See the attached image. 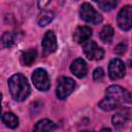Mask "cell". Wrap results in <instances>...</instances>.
Here are the masks:
<instances>
[{
	"instance_id": "cell-16",
	"label": "cell",
	"mask_w": 132,
	"mask_h": 132,
	"mask_svg": "<svg viewBox=\"0 0 132 132\" xmlns=\"http://www.w3.org/2000/svg\"><path fill=\"white\" fill-rule=\"evenodd\" d=\"M2 121H3V123L8 128H11V129H14V128H16L19 126V119L12 112H6V113H4L2 116Z\"/></svg>"
},
{
	"instance_id": "cell-22",
	"label": "cell",
	"mask_w": 132,
	"mask_h": 132,
	"mask_svg": "<svg viewBox=\"0 0 132 132\" xmlns=\"http://www.w3.org/2000/svg\"><path fill=\"white\" fill-rule=\"evenodd\" d=\"M104 77V71L101 67H97L93 72V78L96 81H101Z\"/></svg>"
},
{
	"instance_id": "cell-10",
	"label": "cell",
	"mask_w": 132,
	"mask_h": 132,
	"mask_svg": "<svg viewBox=\"0 0 132 132\" xmlns=\"http://www.w3.org/2000/svg\"><path fill=\"white\" fill-rule=\"evenodd\" d=\"M70 71L78 78H82L87 75V72H88L87 63L85 62L84 59L77 58L74 61H72V63L70 65Z\"/></svg>"
},
{
	"instance_id": "cell-15",
	"label": "cell",
	"mask_w": 132,
	"mask_h": 132,
	"mask_svg": "<svg viewBox=\"0 0 132 132\" xmlns=\"http://www.w3.org/2000/svg\"><path fill=\"white\" fill-rule=\"evenodd\" d=\"M99 107L105 111H110V110H113L116 108H119L121 107V104L113 101L112 99L108 98V97H104L100 102H99Z\"/></svg>"
},
{
	"instance_id": "cell-1",
	"label": "cell",
	"mask_w": 132,
	"mask_h": 132,
	"mask_svg": "<svg viewBox=\"0 0 132 132\" xmlns=\"http://www.w3.org/2000/svg\"><path fill=\"white\" fill-rule=\"evenodd\" d=\"M10 95L15 101H24L30 94V86L27 78L22 73H15L8 79Z\"/></svg>"
},
{
	"instance_id": "cell-2",
	"label": "cell",
	"mask_w": 132,
	"mask_h": 132,
	"mask_svg": "<svg viewBox=\"0 0 132 132\" xmlns=\"http://www.w3.org/2000/svg\"><path fill=\"white\" fill-rule=\"evenodd\" d=\"M79 16L82 21L93 25H98L102 22V15L96 11L95 8L88 2H85L80 5Z\"/></svg>"
},
{
	"instance_id": "cell-5",
	"label": "cell",
	"mask_w": 132,
	"mask_h": 132,
	"mask_svg": "<svg viewBox=\"0 0 132 132\" xmlns=\"http://www.w3.org/2000/svg\"><path fill=\"white\" fill-rule=\"evenodd\" d=\"M32 81L36 89L39 91L45 92L50 89L51 82L47 72L43 68H37L32 73Z\"/></svg>"
},
{
	"instance_id": "cell-20",
	"label": "cell",
	"mask_w": 132,
	"mask_h": 132,
	"mask_svg": "<svg viewBox=\"0 0 132 132\" xmlns=\"http://www.w3.org/2000/svg\"><path fill=\"white\" fill-rule=\"evenodd\" d=\"M97 4L100 7V9L107 12V11H110L111 9H113L117 6L118 2L114 0H103V1H98Z\"/></svg>"
},
{
	"instance_id": "cell-18",
	"label": "cell",
	"mask_w": 132,
	"mask_h": 132,
	"mask_svg": "<svg viewBox=\"0 0 132 132\" xmlns=\"http://www.w3.org/2000/svg\"><path fill=\"white\" fill-rule=\"evenodd\" d=\"M54 18H55V14H54L53 11H44L39 15V18L37 20V23L40 27H44L47 24H50L54 20Z\"/></svg>"
},
{
	"instance_id": "cell-9",
	"label": "cell",
	"mask_w": 132,
	"mask_h": 132,
	"mask_svg": "<svg viewBox=\"0 0 132 132\" xmlns=\"http://www.w3.org/2000/svg\"><path fill=\"white\" fill-rule=\"evenodd\" d=\"M41 44H42V50L46 55H50V54L56 52L58 44H57L56 35L52 30L45 32V34L43 35Z\"/></svg>"
},
{
	"instance_id": "cell-7",
	"label": "cell",
	"mask_w": 132,
	"mask_h": 132,
	"mask_svg": "<svg viewBox=\"0 0 132 132\" xmlns=\"http://www.w3.org/2000/svg\"><path fill=\"white\" fill-rule=\"evenodd\" d=\"M82 50L89 60H101L104 56L103 48L99 47L97 43L93 40L86 41L82 45Z\"/></svg>"
},
{
	"instance_id": "cell-14",
	"label": "cell",
	"mask_w": 132,
	"mask_h": 132,
	"mask_svg": "<svg viewBox=\"0 0 132 132\" xmlns=\"http://www.w3.org/2000/svg\"><path fill=\"white\" fill-rule=\"evenodd\" d=\"M36 56H37V51L35 48H29L25 52H23L22 54V62L24 65L26 66H30L33 64V62L35 61L36 59Z\"/></svg>"
},
{
	"instance_id": "cell-17",
	"label": "cell",
	"mask_w": 132,
	"mask_h": 132,
	"mask_svg": "<svg viewBox=\"0 0 132 132\" xmlns=\"http://www.w3.org/2000/svg\"><path fill=\"white\" fill-rule=\"evenodd\" d=\"M113 29L111 26L109 25H106L102 28L101 32H100V39L105 42V43H109L111 40H112V37H113Z\"/></svg>"
},
{
	"instance_id": "cell-3",
	"label": "cell",
	"mask_w": 132,
	"mask_h": 132,
	"mask_svg": "<svg viewBox=\"0 0 132 132\" xmlns=\"http://www.w3.org/2000/svg\"><path fill=\"white\" fill-rule=\"evenodd\" d=\"M105 97H108L112 99L113 101L120 103L121 105L124 103H130L131 102V95L130 93L123 89L120 86H110L105 91Z\"/></svg>"
},
{
	"instance_id": "cell-24",
	"label": "cell",
	"mask_w": 132,
	"mask_h": 132,
	"mask_svg": "<svg viewBox=\"0 0 132 132\" xmlns=\"http://www.w3.org/2000/svg\"><path fill=\"white\" fill-rule=\"evenodd\" d=\"M100 132H111V130H110L109 128H103Z\"/></svg>"
},
{
	"instance_id": "cell-11",
	"label": "cell",
	"mask_w": 132,
	"mask_h": 132,
	"mask_svg": "<svg viewBox=\"0 0 132 132\" xmlns=\"http://www.w3.org/2000/svg\"><path fill=\"white\" fill-rule=\"evenodd\" d=\"M92 36V29L88 26H79L73 33V39L77 43H85Z\"/></svg>"
},
{
	"instance_id": "cell-6",
	"label": "cell",
	"mask_w": 132,
	"mask_h": 132,
	"mask_svg": "<svg viewBox=\"0 0 132 132\" xmlns=\"http://www.w3.org/2000/svg\"><path fill=\"white\" fill-rule=\"evenodd\" d=\"M117 22L119 27L124 30L128 31L132 27V7L131 5H125L121 8V10L118 13Z\"/></svg>"
},
{
	"instance_id": "cell-19",
	"label": "cell",
	"mask_w": 132,
	"mask_h": 132,
	"mask_svg": "<svg viewBox=\"0 0 132 132\" xmlns=\"http://www.w3.org/2000/svg\"><path fill=\"white\" fill-rule=\"evenodd\" d=\"M15 34L12 32H5L1 37V43L4 47H10L14 44Z\"/></svg>"
},
{
	"instance_id": "cell-25",
	"label": "cell",
	"mask_w": 132,
	"mask_h": 132,
	"mask_svg": "<svg viewBox=\"0 0 132 132\" xmlns=\"http://www.w3.org/2000/svg\"><path fill=\"white\" fill-rule=\"evenodd\" d=\"M1 101H2V94L0 93V112H1Z\"/></svg>"
},
{
	"instance_id": "cell-4",
	"label": "cell",
	"mask_w": 132,
	"mask_h": 132,
	"mask_svg": "<svg viewBox=\"0 0 132 132\" xmlns=\"http://www.w3.org/2000/svg\"><path fill=\"white\" fill-rule=\"evenodd\" d=\"M75 88V81L67 76H60L57 80V89L56 95L59 99L64 100L68 97Z\"/></svg>"
},
{
	"instance_id": "cell-21",
	"label": "cell",
	"mask_w": 132,
	"mask_h": 132,
	"mask_svg": "<svg viewBox=\"0 0 132 132\" xmlns=\"http://www.w3.org/2000/svg\"><path fill=\"white\" fill-rule=\"evenodd\" d=\"M127 47H128L127 42H126V41H121L119 44L116 45V47H114V53H116L117 55H119V56H122V55H124V54L126 53Z\"/></svg>"
},
{
	"instance_id": "cell-8",
	"label": "cell",
	"mask_w": 132,
	"mask_h": 132,
	"mask_svg": "<svg viewBox=\"0 0 132 132\" xmlns=\"http://www.w3.org/2000/svg\"><path fill=\"white\" fill-rule=\"evenodd\" d=\"M125 73H126V68H125V64L123 61H121L120 59H112L109 62L108 74L111 79H113V80L120 79V78L124 77Z\"/></svg>"
},
{
	"instance_id": "cell-26",
	"label": "cell",
	"mask_w": 132,
	"mask_h": 132,
	"mask_svg": "<svg viewBox=\"0 0 132 132\" xmlns=\"http://www.w3.org/2000/svg\"><path fill=\"white\" fill-rule=\"evenodd\" d=\"M82 132H93V131H82Z\"/></svg>"
},
{
	"instance_id": "cell-23",
	"label": "cell",
	"mask_w": 132,
	"mask_h": 132,
	"mask_svg": "<svg viewBox=\"0 0 132 132\" xmlns=\"http://www.w3.org/2000/svg\"><path fill=\"white\" fill-rule=\"evenodd\" d=\"M48 3H50L48 1H47V2H38V6H39L40 8H43V7H44L45 5H47Z\"/></svg>"
},
{
	"instance_id": "cell-12",
	"label": "cell",
	"mask_w": 132,
	"mask_h": 132,
	"mask_svg": "<svg viewBox=\"0 0 132 132\" xmlns=\"http://www.w3.org/2000/svg\"><path fill=\"white\" fill-rule=\"evenodd\" d=\"M57 128V125L48 120V119H43L38 121L34 127H33V132H53Z\"/></svg>"
},
{
	"instance_id": "cell-13",
	"label": "cell",
	"mask_w": 132,
	"mask_h": 132,
	"mask_svg": "<svg viewBox=\"0 0 132 132\" xmlns=\"http://www.w3.org/2000/svg\"><path fill=\"white\" fill-rule=\"evenodd\" d=\"M129 112L127 111H124V112H118L116 113L112 119H111V122H112V125L116 129H122L126 124L127 122L129 121Z\"/></svg>"
}]
</instances>
